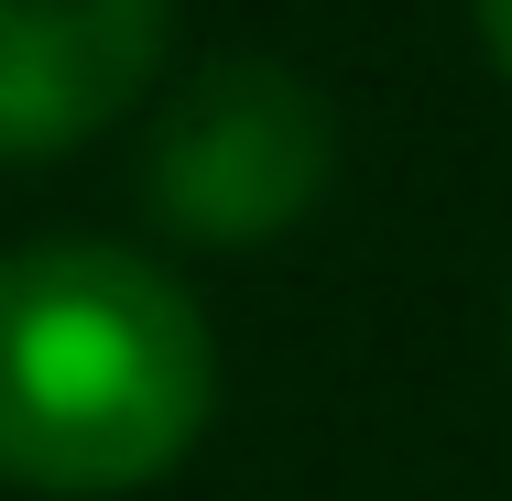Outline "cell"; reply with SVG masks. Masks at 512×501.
<instances>
[{
  "mask_svg": "<svg viewBox=\"0 0 512 501\" xmlns=\"http://www.w3.org/2000/svg\"><path fill=\"white\" fill-rule=\"evenodd\" d=\"M480 44H491V66L512 77V0H480Z\"/></svg>",
  "mask_w": 512,
  "mask_h": 501,
  "instance_id": "obj_4",
  "label": "cell"
},
{
  "mask_svg": "<svg viewBox=\"0 0 512 501\" xmlns=\"http://www.w3.org/2000/svg\"><path fill=\"white\" fill-rule=\"evenodd\" d=\"M338 175V120L295 66L273 55H229V66H197L153 153H142V197L164 207V229L186 240H284Z\"/></svg>",
  "mask_w": 512,
  "mask_h": 501,
  "instance_id": "obj_2",
  "label": "cell"
},
{
  "mask_svg": "<svg viewBox=\"0 0 512 501\" xmlns=\"http://www.w3.org/2000/svg\"><path fill=\"white\" fill-rule=\"evenodd\" d=\"M175 0H0V164H44L153 88Z\"/></svg>",
  "mask_w": 512,
  "mask_h": 501,
  "instance_id": "obj_3",
  "label": "cell"
},
{
  "mask_svg": "<svg viewBox=\"0 0 512 501\" xmlns=\"http://www.w3.org/2000/svg\"><path fill=\"white\" fill-rule=\"evenodd\" d=\"M218 349L175 273L109 240L0 251V480L142 491L207 425Z\"/></svg>",
  "mask_w": 512,
  "mask_h": 501,
  "instance_id": "obj_1",
  "label": "cell"
}]
</instances>
